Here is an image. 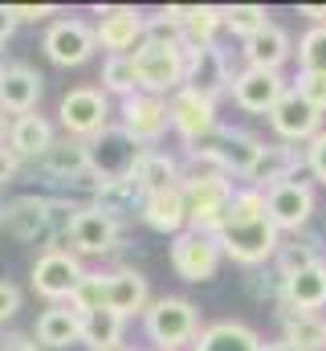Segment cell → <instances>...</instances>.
Listing matches in <instances>:
<instances>
[{"label":"cell","mask_w":326,"mask_h":351,"mask_svg":"<svg viewBox=\"0 0 326 351\" xmlns=\"http://www.w3.org/2000/svg\"><path fill=\"white\" fill-rule=\"evenodd\" d=\"M216 241L225 250V258L237 265H265L277 258L281 250V233L265 208V192L257 188H237L229 200V213L216 229Z\"/></svg>","instance_id":"6da1fadb"},{"label":"cell","mask_w":326,"mask_h":351,"mask_svg":"<svg viewBox=\"0 0 326 351\" xmlns=\"http://www.w3.org/2000/svg\"><path fill=\"white\" fill-rule=\"evenodd\" d=\"M143 331L147 339L155 343V351H179L192 348L200 339V306L179 298V294H163V298H151L147 315H143Z\"/></svg>","instance_id":"7a4b0ae2"},{"label":"cell","mask_w":326,"mask_h":351,"mask_svg":"<svg viewBox=\"0 0 326 351\" xmlns=\"http://www.w3.org/2000/svg\"><path fill=\"white\" fill-rule=\"evenodd\" d=\"M233 180L225 172H184V196H188V229L212 233L221 229L229 200H233Z\"/></svg>","instance_id":"3957f363"},{"label":"cell","mask_w":326,"mask_h":351,"mask_svg":"<svg viewBox=\"0 0 326 351\" xmlns=\"http://www.w3.org/2000/svg\"><path fill=\"white\" fill-rule=\"evenodd\" d=\"M86 156H90V172L102 184H118V180H135V168L147 156V147L135 143L123 123H110L102 135L86 143Z\"/></svg>","instance_id":"277c9868"},{"label":"cell","mask_w":326,"mask_h":351,"mask_svg":"<svg viewBox=\"0 0 326 351\" xmlns=\"http://www.w3.org/2000/svg\"><path fill=\"white\" fill-rule=\"evenodd\" d=\"M167 258H171L175 278L200 286V282H212V278H216V269H221V262H225V250H221V241H216L212 233L184 229L179 237H171Z\"/></svg>","instance_id":"5b68a950"},{"label":"cell","mask_w":326,"mask_h":351,"mask_svg":"<svg viewBox=\"0 0 326 351\" xmlns=\"http://www.w3.org/2000/svg\"><path fill=\"white\" fill-rule=\"evenodd\" d=\"M94 33L98 45L106 49V58H131L143 41H147V12L131 8V4H106L94 8Z\"/></svg>","instance_id":"8992f818"},{"label":"cell","mask_w":326,"mask_h":351,"mask_svg":"<svg viewBox=\"0 0 326 351\" xmlns=\"http://www.w3.org/2000/svg\"><path fill=\"white\" fill-rule=\"evenodd\" d=\"M135 74H139V90L143 94H155V98H171L175 90L184 86V70H188V58L184 49H171V45H151L143 41L135 53Z\"/></svg>","instance_id":"52a82bcc"},{"label":"cell","mask_w":326,"mask_h":351,"mask_svg":"<svg viewBox=\"0 0 326 351\" xmlns=\"http://www.w3.org/2000/svg\"><path fill=\"white\" fill-rule=\"evenodd\" d=\"M82 278H86V265L78 262L74 250H45V254L33 262V274H29L33 294H41V298L53 302V306H62V302L74 298V290L82 286Z\"/></svg>","instance_id":"ba28073f"},{"label":"cell","mask_w":326,"mask_h":351,"mask_svg":"<svg viewBox=\"0 0 326 351\" xmlns=\"http://www.w3.org/2000/svg\"><path fill=\"white\" fill-rule=\"evenodd\" d=\"M58 119H62V127H66L70 139L90 143L94 135H102V131L110 127V98H106V90L74 86L66 98H62Z\"/></svg>","instance_id":"9c48e42d"},{"label":"cell","mask_w":326,"mask_h":351,"mask_svg":"<svg viewBox=\"0 0 326 351\" xmlns=\"http://www.w3.org/2000/svg\"><path fill=\"white\" fill-rule=\"evenodd\" d=\"M184 58H188V70H184L188 90L204 94L208 102H221L225 94H233V66L221 45H188Z\"/></svg>","instance_id":"30bf717a"},{"label":"cell","mask_w":326,"mask_h":351,"mask_svg":"<svg viewBox=\"0 0 326 351\" xmlns=\"http://www.w3.org/2000/svg\"><path fill=\"white\" fill-rule=\"evenodd\" d=\"M265 208L277 225V233H302L310 225V217L318 213V196H314V184L310 180H286L277 188L265 192Z\"/></svg>","instance_id":"8fae6325"},{"label":"cell","mask_w":326,"mask_h":351,"mask_svg":"<svg viewBox=\"0 0 326 351\" xmlns=\"http://www.w3.org/2000/svg\"><path fill=\"white\" fill-rule=\"evenodd\" d=\"M41 49H45V58H49L53 66H66V70H70V66H82V62L94 58L98 33H94V25L82 21V16H58V21L45 29Z\"/></svg>","instance_id":"7c38bea8"},{"label":"cell","mask_w":326,"mask_h":351,"mask_svg":"<svg viewBox=\"0 0 326 351\" xmlns=\"http://www.w3.org/2000/svg\"><path fill=\"white\" fill-rule=\"evenodd\" d=\"M167 114H171V127L179 131V139L188 147H196V143H204V139H212L221 131L216 102H208L204 94H196V90H188V86H179L167 98Z\"/></svg>","instance_id":"4fadbf2b"},{"label":"cell","mask_w":326,"mask_h":351,"mask_svg":"<svg viewBox=\"0 0 326 351\" xmlns=\"http://www.w3.org/2000/svg\"><path fill=\"white\" fill-rule=\"evenodd\" d=\"M286 94H290V82H286L281 70H253V66H244L241 74H233V94L229 98L244 114H269Z\"/></svg>","instance_id":"5bb4252c"},{"label":"cell","mask_w":326,"mask_h":351,"mask_svg":"<svg viewBox=\"0 0 326 351\" xmlns=\"http://www.w3.org/2000/svg\"><path fill=\"white\" fill-rule=\"evenodd\" d=\"M269 127H273V135H277L281 143L298 147V143H310V139L323 131V110L310 106L298 90L290 86V94L269 110Z\"/></svg>","instance_id":"9a60e30c"},{"label":"cell","mask_w":326,"mask_h":351,"mask_svg":"<svg viewBox=\"0 0 326 351\" xmlns=\"http://www.w3.org/2000/svg\"><path fill=\"white\" fill-rule=\"evenodd\" d=\"M123 237V221H114L110 213H102L98 204H82L78 217H74V229H70V245L82 258H102L118 245Z\"/></svg>","instance_id":"2e32d148"},{"label":"cell","mask_w":326,"mask_h":351,"mask_svg":"<svg viewBox=\"0 0 326 351\" xmlns=\"http://www.w3.org/2000/svg\"><path fill=\"white\" fill-rule=\"evenodd\" d=\"M123 127H127V135L135 139V143H143V147H155L163 135H167V127H171V114H167V98H155V94H131V98H123V119H118Z\"/></svg>","instance_id":"e0dca14e"},{"label":"cell","mask_w":326,"mask_h":351,"mask_svg":"<svg viewBox=\"0 0 326 351\" xmlns=\"http://www.w3.org/2000/svg\"><path fill=\"white\" fill-rule=\"evenodd\" d=\"M212 147H216V156H221L229 180L237 176V180H244V184H249V176H253V168H257V160L265 156V139L249 135V131H241V127H221V131L212 135Z\"/></svg>","instance_id":"ac0fdd59"},{"label":"cell","mask_w":326,"mask_h":351,"mask_svg":"<svg viewBox=\"0 0 326 351\" xmlns=\"http://www.w3.org/2000/svg\"><path fill=\"white\" fill-rule=\"evenodd\" d=\"M147 306H151V282H147V274H139L131 265L106 274V311H114L123 319H135V315H147Z\"/></svg>","instance_id":"d6986e66"},{"label":"cell","mask_w":326,"mask_h":351,"mask_svg":"<svg viewBox=\"0 0 326 351\" xmlns=\"http://www.w3.org/2000/svg\"><path fill=\"white\" fill-rule=\"evenodd\" d=\"M41 90H45V78L33 70V66H21L12 62L4 74H0V110L4 114H33L37 102H41Z\"/></svg>","instance_id":"ffe728a7"},{"label":"cell","mask_w":326,"mask_h":351,"mask_svg":"<svg viewBox=\"0 0 326 351\" xmlns=\"http://www.w3.org/2000/svg\"><path fill=\"white\" fill-rule=\"evenodd\" d=\"M143 225L155 229L163 237H179L188 229V196H184V184L167 188V192H151L143 196V208H139Z\"/></svg>","instance_id":"44dd1931"},{"label":"cell","mask_w":326,"mask_h":351,"mask_svg":"<svg viewBox=\"0 0 326 351\" xmlns=\"http://www.w3.org/2000/svg\"><path fill=\"white\" fill-rule=\"evenodd\" d=\"M294 53L298 49H294L290 33L281 25H273V21L261 33H253L249 41H241V58H244V66H253V70H281Z\"/></svg>","instance_id":"7402d4cb"},{"label":"cell","mask_w":326,"mask_h":351,"mask_svg":"<svg viewBox=\"0 0 326 351\" xmlns=\"http://www.w3.org/2000/svg\"><path fill=\"white\" fill-rule=\"evenodd\" d=\"M4 229L16 241H49V196H16L4 204Z\"/></svg>","instance_id":"603a6c76"},{"label":"cell","mask_w":326,"mask_h":351,"mask_svg":"<svg viewBox=\"0 0 326 351\" xmlns=\"http://www.w3.org/2000/svg\"><path fill=\"white\" fill-rule=\"evenodd\" d=\"M323 306H326V262L310 265V269L281 282V311L323 315Z\"/></svg>","instance_id":"cb8c5ba5"},{"label":"cell","mask_w":326,"mask_h":351,"mask_svg":"<svg viewBox=\"0 0 326 351\" xmlns=\"http://www.w3.org/2000/svg\"><path fill=\"white\" fill-rule=\"evenodd\" d=\"M37 343L45 351H66L82 343V315L70 306V302H62V306H49V311H41V319H37Z\"/></svg>","instance_id":"d4e9b609"},{"label":"cell","mask_w":326,"mask_h":351,"mask_svg":"<svg viewBox=\"0 0 326 351\" xmlns=\"http://www.w3.org/2000/svg\"><path fill=\"white\" fill-rule=\"evenodd\" d=\"M167 12L184 25L188 45H216V33L225 29V8L216 4H167Z\"/></svg>","instance_id":"484cf974"},{"label":"cell","mask_w":326,"mask_h":351,"mask_svg":"<svg viewBox=\"0 0 326 351\" xmlns=\"http://www.w3.org/2000/svg\"><path fill=\"white\" fill-rule=\"evenodd\" d=\"M192 351H265V343H261V335L249 323L221 319V323H208L200 331V339L192 343Z\"/></svg>","instance_id":"4316f807"},{"label":"cell","mask_w":326,"mask_h":351,"mask_svg":"<svg viewBox=\"0 0 326 351\" xmlns=\"http://www.w3.org/2000/svg\"><path fill=\"white\" fill-rule=\"evenodd\" d=\"M41 164V172L53 176L58 184H74V180H82V176L90 172V156H86V143L82 139H53V147L37 160Z\"/></svg>","instance_id":"83f0119b"},{"label":"cell","mask_w":326,"mask_h":351,"mask_svg":"<svg viewBox=\"0 0 326 351\" xmlns=\"http://www.w3.org/2000/svg\"><path fill=\"white\" fill-rule=\"evenodd\" d=\"M8 147L21 156V160H41L49 147H53V123L45 114H21L12 119V131H8Z\"/></svg>","instance_id":"f1b7e54d"},{"label":"cell","mask_w":326,"mask_h":351,"mask_svg":"<svg viewBox=\"0 0 326 351\" xmlns=\"http://www.w3.org/2000/svg\"><path fill=\"white\" fill-rule=\"evenodd\" d=\"M135 184L143 188V196H151V192H167V188L184 184V168H179L175 156L147 147V156H143L139 168H135Z\"/></svg>","instance_id":"f546056e"},{"label":"cell","mask_w":326,"mask_h":351,"mask_svg":"<svg viewBox=\"0 0 326 351\" xmlns=\"http://www.w3.org/2000/svg\"><path fill=\"white\" fill-rule=\"evenodd\" d=\"M281 339L298 351H326V319L323 315H298L281 311Z\"/></svg>","instance_id":"4dcf8cb0"},{"label":"cell","mask_w":326,"mask_h":351,"mask_svg":"<svg viewBox=\"0 0 326 351\" xmlns=\"http://www.w3.org/2000/svg\"><path fill=\"white\" fill-rule=\"evenodd\" d=\"M123 315L114 311H94V315H82V343L90 351H110L123 348Z\"/></svg>","instance_id":"1f68e13d"},{"label":"cell","mask_w":326,"mask_h":351,"mask_svg":"<svg viewBox=\"0 0 326 351\" xmlns=\"http://www.w3.org/2000/svg\"><path fill=\"white\" fill-rule=\"evenodd\" d=\"M318 245L314 241H306V237H290V241H281V250H277V258H273V269H277V278L286 282V278H294V274H302V269H310V265H318Z\"/></svg>","instance_id":"d6a6232c"},{"label":"cell","mask_w":326,"mask_h":351,"mask_svg":"<svg viewBox=\"0 0 326 351\" xmlns=\"http://www.w3.org/2000/svg\"><path fill=\"white\" fill-rule=\"evenodd\" d=\"M102 90H106V94H118V98L139 94L135 58H106V62H102Z\"/></svg>","instance_id":"836d02e7"},{"label":"cell","mask_w":326,"mask_h":351,"mask_svg":"<svg viewBox=\"0 0 326 351\" xmlns=\"http://www.w3.org/2000/svg\"><path fill=\"white\" fill-rule=\"evenodd\" d=\"M265 25H269L265 4H229V8H225V29H229L233 37H241V41H249L253 33H261Z\"/></svg>","instance_id":"e575fe53"},{"label":"cell","mask_w":326,"mask_h":351,"mask_svg":"<svg viewBox=\"0 0 326 351\" xmlns=\"http://www.w3.org/2000/svg\"><path fill=\"white\" fill-rule=\"evenodd\" d=\"M298 70L302 74H326V25L306 29L298 37Z\"/></svg>","instance_id":"d590c367"},{"label":"cell","mask_w":326,"mask_h":351,"mask_svg":"<svg viewBox=\"0 0 326 351\" xmlns=\"http://www.w3.org/2000/svg\"><path fill=\"white\" fill-rule=\"evenodd\" d=\"M70 306H74L78 315H94V311H106V274H94V269H86V278H82V286L74 290Z\"/></svg>","instance_id":"8d00e7d4"},{"label":"cell","mask_w":326,"mask_h":351,"mask_svg":"<svg viewBox=\"0 0 326 351\" xmlns=\"http://www.w3.org/2000/svg\"><path fill=\"white\" fill-rule=\"evenodd\" d=\"M147 41H151V45H171V49H188L184 25H179L167 8H160V12L147 16Z\"/></svg>","instance_id":"74e56055"},{"label":"cell","mask_w":326,"mask_h":351,"mask_svg":"<svg viewBox=\"0 0 326 351\" xmlns=\"http://www.w3.org/2000/svg\"><path fill=\"white\" fill-rule=\"evenodd\" d=\"M294 90L310 102V106H318L326 114V74H302L298 70V78H294Z\"/></svg>","instance_id":"f35d334b"},{"label":"cell","mask_w":326,"mask_h":351,"mask_svg":"<svg viewBox=\"0 0 326 351\" xmlns=\"http://www.w3.org/2000/svg\"><path fill=\"white\" fill-rule=\"evenodd\" d=\"M306 172L326 188V127L310 139V143H306Z\"/></svg>","instance_id":"ab89813d"},{"label":"cell","mask_w":326,"mask_h":351,"mask_svg":"<svg viewBox=\"0 0 326 351\" xmlns=\"http://www.w3.org/2000/svg\"><path fill=\"white\" fill-rule=\"evenodd\" d=\"M16 311H21V290H16L8 278H0V327H4Z\"/></svg>","instance_id":"60d3db41"},{"label":"cell","mask_w":326,"mask_h":351,"mask_svg":"<svg viewBox=\"0 0 326 351\" xmlns=\"http://www.w3.org/2000/svg\"><path fill=\"white\" fill-rule=\"evenodd\" d=\"M53 12H58L53 4H12V16H16V25H37V21L53 16Z\"/></svg>","instance_id":"b9f144b4"},{"label":"cell","mask_w":326,"mask_h":351,"mask_svg":"<svg viewBox=\"0 0 326 351\" xmlns=\"http://www.w3.org/2000/svg\"><path fill=\"white\" fill-rule=\"evenodd\" d=\"M0 351H45L37 343V335H21V331H8L0 339Z\"/></svg>","instance_id":"7bdbcfd3"},{"label":"cell","mask_w":326,"mask_h":351,"mask_svg":"<svg viewBox=\"0 0 326 351\" xmlns=\"http://www.w3.org/2000/svg\"><path fill=\"white\" fill-rule=\"evenodd\" d=\"M16 172H21V156H16L12 147H4V143H0V184H12Z\"/></svg>","instance_id":"ee69618b"},{"label":"cell","mask_w":326,"mask_h":351,"mask_svg":"<svg viewBox=\"0 0 326 351\" xmlns=\"http://www.w3.org/2000/svg\"><path fill=\"white\" fill-rule=\"evenodd\" d=\"M16 33V16H12V4H0V45Z\"/></svg>","instance_id":"f6af8a7d"},{"label":"cell","mask_w":326,"mask_h":351,"mask_svg":"<svg viewBox=\"0 0 326 351\" xmlns=\"http://www.w3.org/2000/svg\"><path fill=\"white\" fill-rule=\"evenodd\" d=\"M298 16H306V21H310V29H318V25H326V4H302V8H298Z\"/></svg>","instance_id":"bcb514c9"},{"label":"cell","mask_w":326,"mask_h":351,"mask_svg":"<svg viewBox=\"0 0 326 351\" xmlns=\"http://www.w3.org/2000/svg\"><path fill=\"white\" fill-rule=\"evenodd\" d=\"M265 351H298L294 343H286V339H273V343H265Z\"/></svg>","instance_id":"7dc6e473"},{"label":"cell","mask_w":326,"mask_h":351,"mask_svg":"<svg viewBox=\"0 0 326 351\" xmlns=\"http://www.w3.org/2000/svg\"><path fill=\"white\" fill-rule=\"evenodd\" d=\"M8 131H12V123H8V119H4V110H0V143H4V135H8Z\"/></svg>","instance_id":"c3c4849f"},{"label":"cell","mask_w":326,"mask_h":351,"mask_svg":"<svg viewBox=\"0 0 326 351\" xmlns=\"http://www.w3.org/2000/svg\"><path fill=\"white\" fill-rule=\"evenodd\" d=\"M8 66H12V62H8V58H4V45H0V74H4V70H8Z\"/></svg>","instance_id":"681fc988"},{"label":"cell","mask_w":326,"mask_h":351,"mask_svg":"<svg viewBox=\"0 0 326 351\" xmlns=\"http://www.w3.org/2000/svg\"><path fill=\"white\" fill-rule=\"evenodd\" d=\"M0 225H4V204H0Z\"/></svg>","instance_id":"f907efd6"},{"label":"cell","mask_w":326,"mask_h":351,"mask_svg":"<svg viewBox=\"0 0 326 351\" xmlns=\"http://www.w3.org/2000/svg\"><path fill=\"white\" fill-rule=\"evenodd\" d=\"M110 351H127V348H110Z\"/></svg>","instance_id":"816d5d0a"}]
</instances>
